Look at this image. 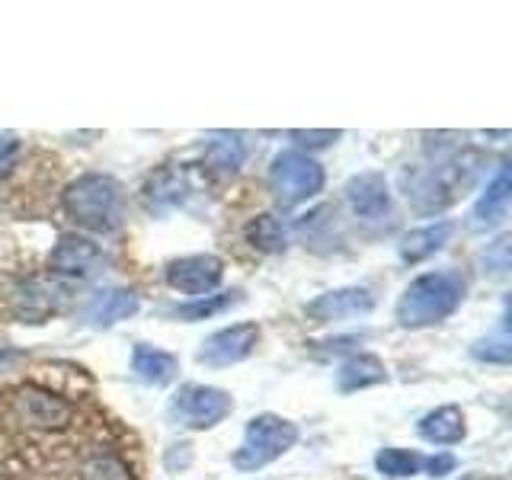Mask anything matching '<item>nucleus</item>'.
I'll use <instances>...</instances> for the list:
<instances>
[{
    "instance_id": "nucleus-1",
    "label": "nucleus",
    "mask_w": 512,
    "mask_h": 480,
    "mask_svg": "<svg viewBox=\"0 0 512 480\" xmlns=\"http://www.w3.org/2000/svg\"><path fill=\"white\" fill-rule=\"evenodd\" d=\"M484 170V154L455 144H429L426 154L400 170V189L416 215H436L464 196Z\"/></svg>"
},
{
    "instance_id": "nucleus-2",
    "label": "nucleus",
    "mask_w": 512,
    "mask_h": 480,
    "mask_svg": "<svg viewBox=\"0 0 512 480\" xmlns=\"http://www.w3.org/2000/svg\"><path fill=\"white\" fill-rule=\"evenodd\" d=\"M464 292H468V285H464V279L455 269L423 272V276H416L404 288V295H400L394 308V317L407 330L436 327L461 308Z\"/></svg>"
},
{
    "instance_id": "nucleus-3",
    "label": "nucleus",
    "mask_w": 512,
    "mask_h": 480,
    "mask_svg": "<svg viewBox=\"0 0 512 480\" xmlns=\"http://www.w3.org/2000/svg\"><path fill=\"white\" fill-rule=\"evenodd\" d=\"M64 212L80 228L109 234L116 231L125 218V196L122 186L106 173H84L64 189Z\"/></svg>"
},
{
    "instance_id": "nucleus-4",
    "label": "nucleus",
    "mask_w": 512,
    "mask_h": 480,
    "mask_svg": "<svg viewBox=\"0 0 512 480\" xmlns=\"http://www.w3.org/2000/svg\"><path fill=\"white\" fill-rule=\"evenodd\" d=\"M295 442H298V426L292 420L276 413H260L247 423L244 442L234 452L231 464L237 471H260L276 458H282L288 448H295Z\"/></svg>"
},
{
    "instance_id": "nucleus-5",
    "label": "nucleus",
    "mask_w": 512,
    "mask_h": 480,
    "mask_svg": "<svg viewBox=\"0 0 512 480\" xmlns=\"http://www.w3.org/2000/svg\"><path fill=\"white\" fill-rule=\"evenodd\" d=\"M269 189L282 205L308 202L324 189V167L304 151H282L269 164Z\"/></svg>"
},
{
    "instance_id": "nucleus-6",
    "label": "nucleus",
    "mask_w": 512,
    "mask_h": 480,
    "mask_svg": "<svg viewBox=\"0 0 512 480\" xmlns=\"http://www.w3.org/2000/svg\"><path fill=\"white\" fill-rule=\"evenodd\" d=\"M234 400L228 391L212 388V384H183L180 391L170 397L167 416L170 423L183 429H212L224 416H231Z\"/></svg>"
},
{
    "instance_id": "nucleus-7",
    "label": "nucleus",
    "mask_w": 512,
    "mask_h": 480,
    "mask_svg": "<svg viewBox=\"0 0 512 480\" xmlns=\"http://www.w3.org/2000/svg\"><path fill=\"white\" fill-rule=\"evenodd\" d=\"M10 413L13 420L26 429H42V432H58L74 423V404L52 391L39 388V384H20L10 394Z\"/></svg>"
},
{
    "instance_id": "nucleus-8",
    "label": "nucleus",
    "mask_w": 512,
    "mask_h": 480,
    "mask_svg": "<svg viewBox=\"0 0 512 480\" xmlns=\"http://www.w3.org/2000/svg\"><path fill=\"white\" fill-rule=\"evenodd\" d=\"M68 298H71V288L64 282L36 276V279H26L13 288L10 308H13V317L23 320V324H45L48 317L61 314Z\"/></svg>"
},
{
    "instance_id": "nucleus-9",
    "label": "nucleus",
    "mask_w": 512,
    "mask_h": 480,
    "mask_svg": "<svg viewBox=\"0 0 512 480\" xmlns=\"http://www.w3.org/2000/svg\"><path fill=\"white\" fill-rule=\"evenodd\" d=\"M167 285L173 292L189 295V298H205L208 292H215L224 279V263L215 253H192L180 256V260L167 263Z\"/></svg>"
},
{
    "instance_id": "nucleus-10",
    "label": "nucleus",
    "mask_w": 512,
    "mask_h": 480,
    "mask_svg": "<svg viewBox=\"0 0 512 480\" xmlns=\"http://www.w3.org/2000/svg\"><path fill=\"white\" fill-rule=\"evenodd\" d=\"M260 346V327L256 324H234L212 333L199 349V362L208 368H224L250 359Z\"/></svg>"
},
{
    "instance_id": "nucleus-11",
    "label": "nucleus",
    "mask_w": 512,
    "mask_h": 480,
    "mask_svg": "<svg viewBox=\"0 0 512 480\" xmlns=\"http://www.w3.org/2000/svg\"><path fill=\"white\" fill-rule=\"evenodd\" d=\"M375 308V295L368 285H346V288H333V292L317 295L314 301L304 304V314H308L314 324H333V320H346V317H359Z\"/></svg>"
},
{
    "instance_id": "nucleus-12",
    "label": "nucleus",
    "mask_w": 512,
    "mask_h": 480,
    "mask_svg": "<svg viewBox=\"0 0 512 480\" xmlns=\"http://www.w3.org/2000/svg\"><path fill=\"white\" fill-rule=\"evenodd\" d=\"M346 205L349 212L362 218V221H378L391 212V192H388V180L378 170H365L356 173L346 183Z\"/></svg>"
},
{
    "instance_id": "nucleus-13",
    "label": "nucleus",
    "mask_w": 512,
    "mask_h": 480,
    "mask_svg": "<svg viewBox=\"0 0 512 480\" xmlns=\"http://www.w3.org/2000/svg\"><path fill=\"white\" fill-rule=\"evenodd\" d=\"M100 266H103V250L96 247L93 240L80 237V234H64L55 244L52 256H48V269H52L55 276L87 279Z\"/></svg>"
},
{
    "instance_id": "nucleus-14",
    "label": "nucleus",
    "mask_w": 512,
    "mask_h": 480,
    "mask_svg": "<svg viewBox=\"0 0 512 480\" xmlns=\"http://www.w3.org/2000/svg\"><path fill=\"white\" fill-rule=\"evenodd\" d=\"M509 199H512V180H509V167L500 164V170L493 173V180L487 183V189L480 192V199L471 208L468 228L474 234H487L493 228H500L506 212H509Z\"/></svg>"
},
{
    "instance_id": "nucleus-15",
    "label": "nucleus",
    "mask_w": 512,
    "mask_h": 480,
    "mask_svg": "<svg viewBox=\"0 0 512 480\" xmlns=\"http://www.w3.org/2000/svg\"><path fill=\"white\" fill-rule=\"evenodd\" d=\"M416 432H420L423 442L448 448V445H458L464 436H468V423H464L461 407L445 404V407H436V410H429L426 416H420Z\"/></svg>"
},
{
    "instance_id": "nucleus-16",
    "label": "nucleus",
    "mask_w": 512,
    "mask_h": 480,
    "mask_svg": "<svg viewBox=\"0 0 512 480\" xmlns=\"http://www.w3.org/2000/svg\"><path fill=\"white\" fill-rule=\"evenodd\" d=\"M189 192H192L189 173L167 167V170L154 173L148 180V186H144V205H148L151 212H167V208L183 205Z\"/></svg>"
},
{
    "instance_id": "nucleus-17",
    "label": "nucleus",
    "mask_w": 512,
    "mask_h": 480,
    "mask_svg": "<svg viewBox=\"0 0 512 480\" xmlns=\"http://www.w3.org/2000/svg\"><path fill=\"white\" fill-rule=\"evenodd\" d=\"M141 308V298L132 292V288H106L100 292L87 308V320L93 327H112L119 320L135 317Z\"/></svg>"
},
{
    "instance_id": "nucleus-18",
    "label": "nucleus",
    "mask_w": 512,
    "mask_h": 480,
    "mask_svg": "<svg viewBox=\"0 0 512 480\" xmlns=\"http://www.w3.org/2000/svg\"><path fill=\"white\" fill-rule=\"evenodd\" d=\"M455 234V224L452 221H436V224H423V228H416L410 234H404L400 240V260L404 263H423L429 256H436L448 240Z\"/></svg>"
},
{
    "instance_id": "nucleus-19",
    "label": "nucleus",
    "mask_w": 512,
    "mask_h": 480,
    "mask_svg": "<svg viewBox=\"0 0 512 480\" xmlns=\"http://www.w3.org/2000/svg\"><path fill=\"white\" fill-rule=\"evenodd\" d=\"M132 372L144 381V384H154V388H164L176 378L180 372V362L170 352L157 349V346H148V343H138L132 349Z\"/></svg>"
},
{
    "instance_id": "nucleus-20",
    "label": "nucleus",
    "mask_w": 512,
    "mask_h": 480,
    "mask_svg": "<svg viewBox=\"0 0 512 480\" xmlns=\"http://www.w3.org/2000/svg\"><path fill=\"white\" fill-rule=\"evenodd\" d=\"M388 381V368L378 356H368V352H359V356H349L340 372H336V384H340L343 394L362 391V388H375V384Z\"/></svg>"
},
{
    "instance_id": "nucleus-21",
    "label": "nucleus",
    "mask_w": 512,
    "mask_h": 480,
    "mask_svg": "<svg viewBox=\"0 0 512 480\" xmlns=\"http://www.w3.org/2000/svg\"><path fill=\"white\" fill-rule=\"evenodd\" d=\"M80 480H135L128 461L112 448H96L80 464Z\"/></svg>"
},
{
    "instance_id": "nucleus-22",
    "label": "nucleus",
    "mask_w": 512,
    "mask_h": 480,
    "mask_svg": "<svg viewBox=\"0 0 512 480\" xmlns=\"http://www.w3.org/2000/svg\"><path fill=\"white\" fill-rule=\"evenodd\" d=\"M202 151H205L208 164H212L215 170H221V173H237L240 164H244V157H247L244 141H240V135H231V132L212 135L205 141Z\"/></svg>"
},
{
    "instance_id": "nucleus-23",
    "label": "nucleus",
    "mask_w": 512,
    "mask_h": 480,
    "mask_svg": "<svg viewBox=\"0 0 512 480\" xmlns=\"http://www.w3.org/2000/svg\"><path fill=\"white\" fill-rule=\"evenodd\" d=\"M426 455L420 452H410V448H381L375 455V468L378 474L391 477V480H404V477H413V474H423L426 471Z\"/></svg>"
},
{
    "instance_id": "nucleus-24",
    "label": "nucleus",
    "mask_w": 512,
    "mask_h": 480,
    "mask_svg": "<svg viewBox=\"0 0 512 480\" xmlns=\"http://www.w3.org/2000/svg\"><path fill=\"white\" fill-rule=\"evenodd\" d=\"M247 244L256 247L260 253H282L288 247V234H285V224L279 218H272V215H260V218H253L247 228Z\"/></svg>"
},
{
    "instance_id": "nucleus-25",
    "label": "nucleus",
    "mask_w": 512,
    "mask_h": 480,
    "mask_svg": "<svg viewBox=\"0 0 512 480\" xmlns=\"http://www.w3.org/2000/svg\"><path fill=\"white\" fill-rule=\"evenodd\" d=\"M240 301V292H228V295H205V298H196L192 304H183V308H173V317L180 320H189V324H196V320H208L221 311H228L231 304Z\"/></svg>"
},
{
    "instance_id": "nucleus-26",
    "label": "nucleus",
    "mask_w": 512,
    "mask_h": 480,
    "mask_svg": "<svg viewBox=\"0 0 512 480\" xmlns=\"http://www.w3.org/2000/svg\"><path fill=\"white\" fill-rule=\"evenodd\" d=\"M474 356L484 359V362H496V365H506L509 362V336L500 333V336H487V340H480L474 346Z\"/></svg>"
},
{
    "instance_id": "nucleus-27",
    "label": "nucleus",
    "mask_w": 512,
    "mask_h": 480,
    "mask_svg": "<svg viewBox=\"0 0 512 480\" xmlns=\"http://www.w3.org/2000/svg\"><path fill=\"white\" fill-rule=\"evenodd\" d=\"M484 266L493 272V276H503V272L509 269V237H500L496 244L487 247V253H484Z\"/></svg>"
},
{
    "instance_id": "nucleus-28",
    "label": "nucleus",
    "mask_w": 512,
    "mask_h": 480,
    "mask_svg": "<svg viewBox=\"0 0 512 480\" xmlns=\"http://www.w3.org/2000/svg\"><path fill=\"white\" fill-rule=\"evenodd\" d=\"M20 138L13 135H0V180H7V176L13 173L16 160H20Z\"/></svg>"
},
{
    "instance_id": "nucleus-29",
    "label": "nucleus",
    "mask_w": 512,
    "mask_h": 480,
    "mask_svg": "<svg viewBox=\"0 0 512 480\" xmlns=\"http://www.w3.org/2000/svg\"><path fill=\"white\" fill-rule=\"evenodd\" d=\"M292 138L301 144V148H327V144H333L336 138H340V132L324 128V132H292Z\"/></svg>"
},
{
    "instance_id": "nucleus-30",
    "label": "nucleus",
    "mask_w": 512,
    "mask_h": 480,
    "mask_svg": "<svg viewBox=\"0 0 512 480\" xmlns=\"http://www.w3.org/2000/svg\"><path fill=\"white\" fill-rule=\"evenodd\" d=\"M452 471H455V458L448 455V452L429 455V461H426V474L429 477H445V474H452Z\"/></svg>"
},
{
    "instance_id": "nucleus-31",
    "label": "nucleus",
    "mask_w": 512,
    "mask_h": 480,
    "mask_svg": "<svg viewBox=\"0 0 512 480\" xmlns=\"http://www.w3.org/2000/svg\"><path fill=\"white\" fill-rule=\"evenodd\" d=\"M13 356H16V352H13V349H10V346L4 343V340H0V365H4V362H10Z\"/></svg>"
}]
</instances>
